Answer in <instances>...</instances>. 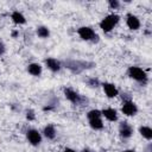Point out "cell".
<instances>
[{"mask_svg":"<svg viewBox=\"0 0 152 152\" xmlns=\"http://www.w3.org/2000/svg\"><path fill=\"white\" fill-rule=\"evenodd\" d=\"M119 19H120V17L118 14H114V13L113 14H109L104 19H102V21L100 23V27L102 28L103 32H109L118 24Z\"/></svg>","mask_w":152,"mask_h":152,"instance_id":"1","label":"cell"},{"mask_svg":"<svg viewBox=\"0 0 152 152\" xmlns=\"http://www.w3.org/2000/svg\"><path fill=\"white\" fill-rule=\"evenodd\" d=\"M87 65H89L90 68L94 65V63H88V62H78V61H68V62H65V66L68 68V69H70L72 72H75V74H80L83 69H87L88 66Z\"/></svg>","mask_w":152,"mask_h":152,"instance_id":"2","label":"cell"},{"mask_svg":"<svg viewBox=\"0 0 152 152\" xmlns=\"http://www.w3.org/2000/svg\"><path fill=\"white\" fill-rule=\"evenodd\" d=\"M128 75H129V77H132L133 80H135L138 82H142V83L147 82L146 72L141 68H139V66H131L128 69Z\"/></svg>","mask_w":152,"mask_h":152,"instance_id":"3","label":"cell"},{"mask_svg":"<svg viewBox=\"0 0 152 152\" xmlns=\"http://www.w3.org/2000/svg\"><path fill=\"white\" fill-rule=\"evenodd\" d=\"M77 32H78L80 37H81L82 39H84V40H93V42H97L99 36L94 32V30H93V28H90V27H88V26L80 27Z\"/></svg>","mask_w":152,"mask_h":152,"instance_id":"4","label":"cell"},{"mask_svg":"<svg viewBox=\"0 0 152 152\" xmlns=\"http://www.w3.org/2000/svg\"><path fill=\"white\" fill-rule=\"evenodd\" d=\"M64 95H65V97H66L70 102H72V103H75V104H80V103H82V101L84 100L78 93L74 91V90L70 89V88H65V89H64Z\"/></svg>","mask_w":152,"mask_h":152,"instance_id":"5","label":"cell"},{"mask_svg":"<svg viewBox=\"0 0 152 152\" xmlns=\"http://www.w3.org/2000/svg\"><path fill=\"white\" fill-rule=\"evenodd\" d=\"M122 113L127 116H132V115H135L137 112H138V108H137V104L132 101H126L124 102L122 104V108H121Z\"/></svg>","mask_w":152,"mask_h":152,"instance_id":"6","label":"cell"},{"mask_svg":"<svg viewBox=\"0 0 152 152\" xmlns=\"http://www.w3.org/2000/svg\"><path fill=\"white\" fill-rule=\"evenodd\" d=\"M119 132H120V135L122 138H129L132 135V133H133V128L128 122L124 121L119 126Z\"/></svg>","mask_w":152,"mask_h":152,"instance_id":"7","label":"cell"},{"mask_svg":"<svg viewBox=\"0 0 152 152\" xmlns=\"http://www.w3.org/2000/svg\"><path fill=\"white\" fill-rule=\"evenodd\" d=\"M26 135H27L28 141H30L32 145H38V144L42 141L40 133H39L38 131H36V129H28L27 133H26Z\"/></svg>","mask_w":152,"mask_h":152,"instance_id":"8","label":"cell"},{"mask_svg":"<svg viewBox=\"0 0 152 152\" xmlns=\"http://www.w3.org/2000/svg\"><path fill=\"white\" fill-rule=\"evenodd\" d=\"M102 86H103V90H104V93H106V95L108 97H115L118 95V89H116V87L114 84L106 82Z\"/></svg>","mask_w":152,"mask_h":152,"instance_id":"9","label":"cell"},{"mask_svg":"<svg viewBox=\"0 0 152 152\" xmlns=\"http://www.w3.org/2000/svg\"><path fill=\"white\" fill-rule=\"evenodd\" d=\"M127 26L131 28V30H138L140 27V21L139 19L135 17V15H132L129 14L127 17Z\"/></svg>","mask_w":152,"mask_h":152,"instance_id":"10","label":"cell"},{"mask_svg":"<svg viewBox=\"0 0 152 152\" xmlns=\"http://www.w3.org/2000/svg\"><path fill=\"white\" fill-rule=\"evenodd\" d=\"M102 115H104V118L109 121H115L118 119V114H116V110L113 109V108H106L101 112Z\"/></svg>","mask_w":152,"mask_h":152,"instance_id":"11","label":"cell"},{"mask_svg":"<svg viewBox=\"0 0 152 152\" xmlns=\"http://www.w3.org/2000/svg\"><path fill=\"white\" fill-rule=\"evenodd\" d=\"M45 64L51 71H58L61 69V63L55 58H48L45 61Z\"/></svg>","mask_w":152,"mask_h":152,"instance_id":"12","label":"cell"},{"mask_svg":"<svg viewBox=\"0 0 152 152\" xmlns=\"http://www.w3.org/2000/svg\"><path fill=\"white\" fill-rule=\"evenodd\" d=\"M27 70H28V72H30L31 75H33V76H39L40 72H42V66H40L38 63H32V64L28 65Z\"/></svg>","mask_w":152,"mask_h":152,"instance_id":"13","label":"cell"},{"mask_svg":"<svg viewBox=\"0 0 152 152\" xmlns=\"http://www.w3.org/2000/svg\"><path fill=\"white\" fill-rule=\"evenodd\" d=\"M44 135L48 138V139H55L56 137V129L52 125H48L44 127Z\"/></svg>","mask_w":152,"mask_h":152,"instance_id":"14","label":"cell"},{"mask_svg":"<svg viewBox=\"0 0 152 152\" xmlns=\"http://www.w3.org/2000/svg\"><path fill=\"white\" fill-rule=\"evenodd\" d=\"M139 132H140V134H141L145 139H147V140H151V139H152V129H151L150 127H147V126H141V127L139 128Z\"/></svg>","mask_w":152,"mask_h":152,"instance_id":"15","label":"cell"},{"mask_svg":"<svg viewBox=\"0 0 152 152\" xmlns=\"http://www.w3.org/2000/svg\"><path fill=\"white\" fill-rule=\"evenodd\" d=\"M12 19H13V21H14L15 24H25V23H26L25 17H24L20 12H18V11H15V12L12 13Z\"/></svg>","mask_w":152,"mask_h":152,"instance_id":"16","label":"cell"},{"mask_svg":"<svg viewBox=\"0 0 152 152\" xmlns=\"http://www.w3.org/2000/svg\"><path fill=\"white\" fill-rule=\"evenodd\" d=\"M89 125L91 128L94 129H101L103 127V122L101 120V118H96V119H91L89 120Z\"/></svg>","mask_w":152,"mask_h":152,"instance_id":"17","label":"cell"},{"mask_svg":"<svg viewBox=\"0 0 152 152\" xmlns=\"http://www.w3.org/2000/svg\"><path fill=\"white\" fill-rule=\"evenodd\" d=\"M37 34L40 37V38H48L50 32H49V28L45 27V26H39L37 28Z\"/></svg>","mask_w":152,"mask_h":152,"instance_id":"18","label":"cell"},{"mask_svg":"<svg viewBox=\"0 0 152 152\" xmlns=\"http://www.w3.org/2000/svg\"><path fill=\"white\" fill-rule=\"evenodd\" d=\"M100 116H101V112L97 110V109H91V110L88 112V114H87V118H88L89 120L96 119V118H100Z\"/></svg>","mask_w":152,"mask_h":152,"instance_id":"19","label":"cell"},{"mask_svg":"<svg viewBox=\"0 0 152 152\" xmlns=\"http://www.w3.org/2000/svg\"><path fill=\"white\" fill-rule=\"evenodd\" d=\"M88 83H89V86H91V87H97V86H99V80H97V78H90V80L88 81Z\"/></svg>","mask_w":152,"mask_h":152,"instance_id":"20","label":"cell"},{"mask_svg":"<svg viewBox=\"0 0 152 152\" xmlns=\"http://www.w3.org/2000/svg\"><path fill=\"white\" fill-rule=\"evenodd\" d=\"M26 118H27L28 120H33V119H34V112H33L32 109H28V110L26 112Z\"/></svg>","mask_w":152,"mask_h":152,"instance_id":"21","label":"cell"},{"mask_svg":"<svg viewBox=\"0 0 152 152\" xmlns=\"http://www.w3.org/2000/svg\"><path fill=\"white\" fill-rule=\"evenodd\" d=\"M109 6L112 8H118L119 7V1H116V0H109Z\"/></svg>","mask_w":152,"mask_h":152,"instance_id":"22","label":"cell"},{"mask_svg":"<svg viewBox=\"0 0 152 152\" xmlns=\"http://www.w3.org/2000/svg\"><path fill=\"white\" fill-rule=\"evenodd\" d=\"M4 52H5V45H4V44L0 42V56H1Z\"/></svg>","mask_w":152,"mask_h":152,"instance_id":"23","label":"cell"},{"mask_svg":"<svg viewBox=\"0 0 152 152\" xmlns=\"http://www.w3.org/2000/svg\"><path fill=\"white\" fill-rule=\"evenodd\" d=\"M63 152H75V151H74V150H71V148H65Z\"/></svg>","mask_w":152,"mask_h":152,"instance_id":"24","label":"cell"},{"mask_svg":"<svg viewBox=\"0 0 152 152\" xmlns=\"http://www.w3.org/2000/svg\"><path fill=\"white\" fill-rule=\"evenodd\" d=\"M124 152H135V151H133V150H126V151H124Z\"/></svg>","mask_w":152,"mask_h":152,"instance_id":"25","label":"cell"},{"mask_svg":"<svg viewBox=\"0 0 152 152\" xmlns=\"http://www.w3.org/2000/svg\"><path fill=\"white\" fill-rule=\"evenodd\" d=\"M83 152H89V151H86V150H84V151H83Z\"/></svg>","mask_w":152,"mask_h":152,"instance_id":"26","label":"cell"}]
</instances>
